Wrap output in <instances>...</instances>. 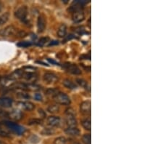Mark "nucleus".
<instances>
[{"label":"nucleus","mask_w":163,"mask_h":144,"mask_svg":"<svg viewBox=\"0 0 163 144\" xmlns=\"http://www.w3.org/2000/svg\"><path fill=\"white\" fill-rule=\"evenodd\" d=\"M2 125L5 126L7 130H10L14 133L18 135H21L25 132V128L21 126V125H18V124L12 122L10 121H4L2 122Z\"/></svg>","instance_id":"nucleus-1"},{"label":"nucleus","mask_w":163,"mask_h":144,"mask_svg":"<svg viewBox=\"0 0 163 144\" xmlns=\"http://www.w3.org/2000/svg\"><path fill=\"white\" fill-rule=\"evenodd\" d=\"M28 7L25 5L18 7L17 10L15 12V16L17 18L18 20L23 22L25 24L29 23V20L28 19Z\"/></svg>","instance_id":"nucleus-2"},{"label":"nucleus","mask_w":163,"mask_h":144,"mask_svg":"<svg viewBox=\"0 0 163 144\" xmlns=\"http://www.w3.org/2000/svg\"><path fill=\"white\" fill-rule=\"evenodd\" d=\"M54 101L60 105H63V106H67L70 105L71 103V100L70 98V97L67 94L63 93H57V95L53 98Z\"/></svg>","instance_id":"nucleus-3"},{"label":"nucleus","mask_w":163,"mask_h":144,"mask_svg":"<svg viewBox=\"0 0 163 144\" xmlns=\"http://www.w3.org/2000/svg\"><path fill=\"white\" fill-rule=\"evenodd\" d=\"M43 80L48 84H55L59 81V77L54 73H45L43 76Z\"/></svg>","instance_id":"nucleus-4"},{"label":"nucleus","mask_w":163,"mask_h":144,"mask_svg":"<svg viewBox=\"0 0 163 144\" xmlns=\"http://www.w3.org/2000/svg\"><path fill=\"white\" fill-rule=\"evenodd\" d=\"M17 107L19 109L26 111H32L35 109V105L30 101H19L17 103Z\"/></svg>","instance_id":"nucleus-5"},{"label":"nucleus","mask_w":163,"mask_h":144,"mask_svg":"<svg viewBox=\"0 0 163 144\" xmlns=\"http://www.w3.org/2000/svg\"><path fill=\"white\" fill-rule=\"evenodd\" d=\"M18 32V30L16 29V28L14 26L10 25L7 26L5 29H3L2 30L0 31V35H2V36L5 37H8V36H13V35L16 34Z\"/></svg>","instance_id":"nucleus-6"},{"label":"nucleus","mask_w":163,"mask_h":144,"mask_svg":"<svg viewBox=\"0 0 163 144\" xmlns=\"http://www.w3.org/2000/svg\"><path fill=\"white\" fill-rule=\"evenodd\" d=\"M64 68H65L66 71L69 73L75 75H79L81 74V71L79 68L78 67V66H76V64L70 63H67L64 65Z\"/></svg>","instance_id":"nucleus-7"},{"label":"nucleus","mask_w":163,"mask_h":144,"mask_svg":"<svg viewBox=\"0 0 163 144\" xmlns=\"http://www.w3.org/2000/svg\"><path fill=\"white\" fill-rule=\"evenodd\" d=\"M7 117L14 121H20L23 118V114L19 109H13L7 113Z\"/></svg>","instance_id":"nucleus-8"},{"label":"nucleus","mask_w":163,"mask_h":144,"mask_svg":"<svg viewBox=\"0 0 163 144\" xmlns=\"http://www.w3.org/2000/svg\"><path fill=\"white\" fill-rule=\"evenodd\" d=\"M47 26V19L44 15L41 14L38 17L37 19V29L39 33L44 32Z\"/></svg>","instance_id":"nucleus-9"},{"label":"nucleus","mask_w":163,"mask_h":144,"mask_svg":"<svg viewBox=\"0 0 163 144\" xmlns=\"http://www.w3.org/2000/svg\"><path fill=\"white\" fill-rule=\"evenodd\" d=\"M91 110V103L90 101H83L80 105V111L83 114L85 115H90Z\"/></svg>","instance_id":"nucleus-10"},{"label":"nucleus","mask_w":163,"mask_h":144,"mask_svg":"<svg viewBox=\"0 0 163 144\" xmlns=\"http://www.w3.org/2000/svg\"><path fill=\"white\" fill-rule=\"evenodd\" d=\"M47 125L50 127H59L61 125V119L59 117L56 116H50L47 119Z\"/></svg>","instance_id":"nucleus-11"},{"label":"nucleus","mask_w":163,"mask_h":144,"mask_svg":"<svg viewBox=\"0 0 163 144\" xmlns=\"http://www.w3.org/2000/svg\"><path fill=\"white\" fill-rule=\"evenodd\" d=\"M22 79L26 81L28 84H34L37 81L38 76L35 73H26V72H24Z\"/></svg>","instance_id":"nucleus-12"},{"label":"nucleus","mask_w":163,"mask_h":144,"mask_svg":"<svg viewBox=\"0 0 163 144\" xmlns=\"http://www.w3.org/2000/svg\"><path fill=\"white\" fill-rule=\"evenodd\" d=\"M72 19L73 22L75 23H80L85 19V15H84V12L81 10H78L76 11V12H73L72 15Z\"/></svg>","instance_id":"nucleus-13"},{"label":"nucleus","mask_w":163,"mask_h":144,"mask_svg":"<svg viewBox=\"0 0 163 144\" xmlns=\"http://www.w3.org/2000/svg\"><path fill=\"white\" fill-rule=\"evenodd\" d=\"M13 103V100L10 98L1 97L0 98V106L4 108H10Z\"/></svg>","instance_id":"nucleus-14"},{"label":"nucleus","mask_w":163,"mask_h":144,"mask_svg":"<svg viewBox=\"0 0 163 144\" xmlns=\"http://www.w3.org/2000/svg\"><path fill=\"white\" fill-rule=\"evenodd\" d=\"M23 74H24V71H23V69H18L12 72L10 75H9L8 77L10 78V79L14 82V81L17 80V79L23 78Z\"/></svg>","instance_id":"nucleus-15"},{"label":"nucleus","mask_w":163,"mask_h":144,"mask_svg":"<svg viewBox=\"0 0 163 144\" xmlns=\"http://www.w3.org/2000/svg\"><path fill=\"white\" fill-rule=\"evenodd\" d=\"M65 124L68 127H77L78 122L74 116H66Z\"/></svg>","instance_id":"nucleus-16"},{"label":"nucleus","mask_w":163,"mask_h":144,"mask_svg":"<svg viewBox=\"0 0 163 144\" xmlns=\"http://www.w3.org/2000/svg\"><path fill=\"white\" fill-rule=\"evenodd\" d=\"M12 81L8 77V76L6 77H0V87H10L13 84Z\"/></svg>","instance_id":"nucleus-17"},{"label":"nucleus","mask_w":163,"mask_h":144,"mask_svg":"<svg viewBox=\"0 0 163 144\" xmlns=\"http://www.w3.org/2000/svg\"><path fill=\"white\" fill-rule=\"evenodd\" d=\"M65 133L70 136H78L80 133L78 127H67L65 130Z\"/></svg>","instance_id":"nucleus-18"},{"label":"nucleus","mask_w":163,"mask_h":144,"mask_svg":"<svg viewBox=\"0 0 163 144\" xmlns=\"http://www.w3.org/2000/svg\"><path fill=\"white\" fill-rule=\"evenodd\" d=\"M63 84L65 87L66 88L69 90H76L77 89V85L75 82H73L72 80L69 79H64L63 82Z\"/></svg>","instance_id":"nucleus-19"},{"label":"nucleus","mask_w":163,"mask_h":144,"mask_svg":"<svg viewBox=\"0 0 163 144\" xmlns=\"http://www.w3.org/2000/svg\"><path fill=\"white\" fill-rule=\"evenodd\" d=\"M67 26H66L65 23L61 24V25L59 26V28H58L57 36L60 38L65 37L66 34H67Z\"/></svg>","instance_id":"nucleus-20"},{"label":"nucleus","mask_w":163,"mask_h":144,"mask_svg":"<svg viewBox=\"0 0 163 144\" xmlns=\"http://www.w3.org/2000/svg\"><path fill=\"white\" fill-rule=\"evenodd\" d=\"M16 96L20 99L28 100L30 98V95L28 93H26V91H24V90H18L17 93H16Z\"/></svg>","instance_id":"nucleus-21"},{"label":"nucleus","mask_w":163,"mask_h":144,"mask_svg":"<svg viewBox=\"0 0 163 144\" xmlns=\"http://www.w3.org/2000/svg\"><path fill=\"white\" fill-rule=\"evenodd\" d=\"M60 91L57 89H55V88H49L45 91V95L48 97L51 98H54L57 94L59 93Z\"/></svg>","instance_id":"nucleus-22"},{"label":"nucleus","mask_w":163,"mask_h":144,"mask_svg":"<svg viewBox=\"0 0 163 144\" xmlns=\"http://www.w3.org/2000/svg\"><path fill=\"white\" fill-rule=\"evenodd\" d=\"M9 18H10V13L9 12H5V13L1 15H0V26L6 23L9 21Z\"/></svg>","instance_id":"nucleus-23"},{"label":"nucleus","mask_w":163,"mask_h":144,"mask_svg":"<svg viewBox=\"0 0 163 144\" xmlns=\"http://www.w3.org/2000/svg\"><path fill=\"white\" fill-rule=\"evenodd\" d=\"M47 111L51 114H56L60 111V106L57 104H52L48 106Z\"/></svg>","instance_id":"nucleus-24"},{"label":"nucleus","mask_w":163,"mask_h":144,"mask_svg":"<svg viewBox=\"0 0 163 144\" xmlns=\"http://www.w3.org/2000/svg\"><path fill=\"white\" fill-rule=\"evenodd\" d=\"M10 132H9V130H7L6 127H3L2 125H0V136H2V137L9 138L10 137Z\"/></svg>","instance_id":"nucleus-25"},{"label":"nucleus","mask_w":163,"mask_h":144,"mask_svg":"<svg viewBox=\"0 0 163 144\" xmlns=\"http://www.w3.org/2000/svg\"><path fill=\"white\" fill-rule=\"evenodd\" d=\"M82 126L85 130L90 131L91 129V119L90 118L89 119H85L81 122Z\"/></svg>","instance_id":"nucleus-26"},{"label":"nucleus","mask_w":163,"mask_h":144,"mask_svg":"<svg viewBox=\"0 0 163 144\" xmlns=\"http://www.w3.org/2000/svg\"><path fill=\"white\" fill-rule=\"evenodd\" d=\"M76 83L78 84V85L81 87L85 88V89H87L88 87H89V85H88V82L83 79H77Z\"/></svg>","instance_id":"nucleus-27"},{"label":"nucleus","mask_w":163,"mask_h":144,"mask_svg":"<svg viewBox=\"0 0 163 144\" xmlns=\"http://www.w3.org/2000/svg\"><path fill=\"white\" fill-rule=\"evenodd\" d=\"M54 132H55L54 129L51 127V128H44L41 131V133L43 135H51L54 134Z\"/></svg>","instance_id":"nucleus-28"},{"label":"nucleus","mask_w":163,"mask_h":144,"mask_svg":"<svg viewBox=\"0 0 163 144\" xmlns=\"http://www.w3.org/2000/svg\"><path fill=\"white\" fill-rule=\"evenodd\" d=\"M82 141L84 144H91V134H84L82 137Z\"/></svg>","instance_id":"nucleus-29"},{"label":"nucleus","mask_w":163,"mask_h":144,"mask_svg":"<svg viewBox=\"0 0 163 144\" xmlns=\"http://www.w3.org/2000/svg\"><path fill=\"white\" fill-rule=\"evenodd\" d=\"M27 89L31 91H38L41 90V87L36 84H27Z\"/></svg>","instance_id":"nucleus-30"},{"label":"nucleus","mask_w":163,"mask_h":144,"mask_svg":"<svg viewBox=\"0 0 163 144\" xmlns=\"http://www.w3.org/2000/svg\"><path fill=\"white\" fill-rule=\"evenodd\" d=\"M49 42V37H42L38 40L37 45L40 46V47H43L44 45H45L47 42Z\"/></svg>","instance_id":"nucleus-31"},{"label":"nucleus","mask_w":163,"mask_h":144,"mask_svg":"<svg viewBox=\"0 0 163 144\" xmlns=\"http://www.w3.org/2000/svg\"><path fill=\"white\" fill-rule=\"evenodd\" d=\"M42 121L39 119H31L28 122L29 125H41Z\"/></svg>","instance_id":"nucleus-32"},{"label":"nucleus","mask_w":163,"mask_h":144,"mask_svg":"<svg viewBox=\"0 0 163 144\" xmlns=\"http://www.w3.org/2000/svg\"><path fill=\"white\" fill-rule=\"evenodd\" d=\"M67 139L65 137H59L54 140V144H66Z\"/></svg>","instance_id":"nucleus-33"},{"label":"nucleus","mask_w":163,"mask_h":144,"mask_svg":"<svg viewBox=\"0 0 163 144\" xmlns=\"http://www.w3.org/2000/svg\"><path fill=\"white\" fill-rule=\"evenodd\" d=\"M32 43L30 42L27 41H23V42H20L19 43L17 44V45L20 47H28L30 46H31Z\"/></svg>","instance_id":"nucleus-34"},{"label":"nucleus","mask_w":163,"mask_h":144,"mask_svg":"<svg viewBox=\"0 0 163 144\" xmlns=\"http://www.w3.org/2000/svg\"><path fill=\"white\" fill-rule=\"evenodd\" d=\"M66 116H74L76 117V111L72 108H68L65 110Z\"/></svg>","instance_id":"nucleus-35"},{"label":"nucleus","mask_w":163,"mask_h":144,"mask_svg":"<svg viewBox=\"0 0 163 144\" xmlns=\"http://www.w3.org/2000/svg\"><path fill=\"white\" fill-rule=\"evenodd\" d=\"M36 68L31 67V66H25L23 68V71L26 73H35Z\"/></svg>","instance_id":"nucleus-36"},{"label":"nucleus","mask_w":163,"mask_h":144,"mask_svg":"<svg viewBox=\"0 0 163 144\" xmlns=\"http://www.w3.org/2000/svg\"><path fill=\"white\" fill-rule=\"evenodd\" d=\"M34 98L36 101H42V95L40 93H36L34 95Z\"/></svg>","instance_id":"nucleus-37"},{"label":"nucleus","mask_w":163,"mask_h":144,"mask_svg":"<svg viewBox=\"0 0 163 144\" xmlns=\"http://www.w3.org/2000/svg\"><path fill=\"white\" fill-rule=\"evenodd\" d=\"M38 113H39L40 116H41L42 118H45L46 113L43 110H42V109H38Z\"/></svg>","instance_id":"nucleus-38"},{"label":"nucleus","mask_w":163,"mask_h":144,"mask_svg":"<svg viewBox=\"0 0 163 144\" xmlns=\"http://www.w3.org/2000/svg\"><path fill=\"white\" fill-rule=\"evenodd\" d=\"M59 44V42L58 41H56V40H54V41H52L49 43V46H52V45H58Z\"/></svg>","instance_id":"nucleus-39"},{"label":"nucleus","mask_w":163,"mask_h":144,"mask_svg":"<svg viewBox=\"0 0 163 144\" xmlns=\"http://www.w3.org/2000/svg\"><path fill=\"white\" fill-rule=\"evenodd\" d=\"M47 60H48V61L49 62H50L51 63H52V64H54V65H58V63H57L55 60H52V59H50V58H48L47 59Z\"/></svg>","instance_id":"nucleus-40"},{"label":"nucleus","mask_w":163,"mask_h":144,"mask_svg":"<svg viewBox=\"0 0 163 144\" xmlns=\"http://www.w3.org/2000/svg\"><path fill=\"white\" fill-rule=\"evenodd\" d=\"M2 7H3V5L0 2V12H1V10H2Z\"/></svg>","instance_id":"nucleus-41"},{"label":"nucleus","mask_w":163,"mask_h":144,"mask_svg":"<svg viewBox=\"0 0 163 144\" xmlns=\"http://www.w3.org/2000/svg\"><path fill=\"white\" fill-rule=\"evenodd\" d=\"M0 144H7V143H5V142H3V141H2L1 140H0Z\"/></svg>","instance_id":"nucleus-42"},{"label":"nucleus","mask_w":163,"mask_h":144,"mask_svg":"<svg viewBox=\"0 0 163 144\" xmlns=\"http://www.w3.org/2000/svg\"><path fill=\"white\" fill-rule=\"evenodd\" d=\"M73 144H80V143H73Z\"/></svg>","instance_id":"nucleus-43"},{"label":"nucleus","mask_w":163,"mask_h":144,"mask_svg":"<svg viewBox=\"0 0 163 144\" xmlns=\"http://www.w3.org/2000/svg\"><path fill=\"white\" fill-rule=\"evenodd\" d=\"M0 113H1V111H0Z\"/></svg>","instance_id":"nucleus-44"}]
</instances>
